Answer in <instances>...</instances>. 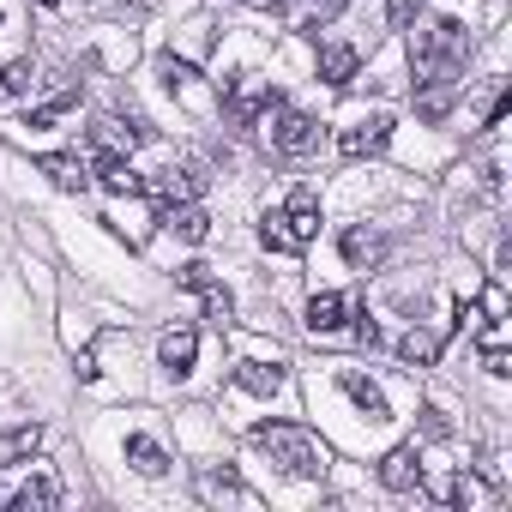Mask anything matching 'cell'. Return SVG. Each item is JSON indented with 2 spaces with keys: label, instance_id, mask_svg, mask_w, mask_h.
I'll list each match as a JSON object with an SVG mask.
<instances>
[{
  "label": "cell",
  "instance_id": "9c48e42d",
  "mask_svg": "<svg viewBox=\"0 0 512 512\" xmlns=\"http://www.w3.org/2000/svg\"><path fill=\"white\" fill-rule=\"evenodd\" d=\"M392 253V241L380 235V229H368V223H356V229H344V260L356 266V272H374L380 260Z\"/></svg>",
  "mask_w": 512,
  "mask_h": 512
},
{
  "label": "cell",
  "instance_id": "f1b7e54d",
  "mask_svg": "<svg viewBox=\"0 0 512 512\" xmlns=\"http://www.w3.org/2000/svg\"><path fill=\"white\" fill-rule=\"evenodd\" d=\"M356 338H362V344H368V350H374V344H380V326H374V320H368V314H356Z\"/></svg>",
  "mask_w": 512,
  "mask_h": 512
},
{
  "label": "cell",
  "instance_id": "5bb4252c",
  "mask_svg": "<svg viewBox=\"0 0 512 512\" xmlns=\"http://www.w3.org/2000/svg\"><path fill=\"white\" fill-rule=\"evenodd\" d=\"M458 91H464V85L416 79V115H422V121H446V115H452V103H458Z\"/></svg>",
  "mask_w": 512,
  "mask_h": 512
},
{
  "label": "cell",
  "instance_id": "2e32d148",
  "mask_svg": "<svg viewBox=\"0 0 512 512\" xmlns=\"http://www.w3.org/2000/svg\"><path fill=\"white\" fill-rule=\"evenodd\" d=\"M37 169H43V175H49V181H55L61 193H85V187H91V169H85L79 157H67V151H49V157H43Z\"/></svg>",
  "mask_w": 512,
  "mask_h": 512
},
{
  "label": "cell",
  "instance_id": "f546056e",
  "mask_svg": "<svg viewBox=\"0 0 512 512\" xmlns=\"http://www.w3.org/2000/svg\"><path fill=\"white\" fill-rule=\"evenodd\" d=\"M43 7H61V0H43Z\"/></svg>",
  "mask_w": 512,
  "mask_h": 512
},
{
  "label": "cell",
  "instance_id": "30bf717a",
  "mask_svg": "<svg viewBox=\"0 0 512 512\" xmlns=\"http://www.w3.org/2000/svg\"><path fill=\"white\" fill-rule=\"evenodd\" d=\"M157 223H163V229H175L181 241H205V235H211V217H205V205H199V199H169V205L157 211Z\"/></svg>",
  "mask_w": 512,
  "mask_h": 512
},
{
  "label": "cell",
  "instance_id": "d4e9b609",
  "mask_svg": "<svg viewBox=\"0 0 512 512\" xmlns=\"http://www.w3.org/2000/svg\"><path fill=\"white\" fill-rule=\"evenodd\" d=\"M37 85V67L31 61H13L7 73H0V97H19V91H31Z\"/></svg>",
  "mask_w": 512,
  "mask_h": 512
},
{
  "label": "cell",
  "instance_id": "603a6c76",
  "mask_svg": "<svg viewBox=\"0 0 512 512\" xmlns=\"http://www.w3.org/2000/svg\"><path fill=\"white\" fill-rule=\"evenodd\" d=\"M91 133H97V145H103V151H115V157H121V151H133V145L145 139V127H121L115 115H103Z\"/></svg>",
  "mask_w": 512,
  "mask_h": 512
},
{
  "label": "cell",
  "instance_id": "4fadbf2b",
  "mask_svg": "<svg viewBox=\"0 0 512 512\" xmlns=\"http://www.w3.org/2000/svg\"><path fill=\"white\" fill-rule=\"evenodd\" d=\"M338 386H344V398H350V404H356L362 416H374V422H386V416H392V410H386V392H380V386H374L368 374L344 368V374H338Z\"/></svg>",
  "mask_w": 512,
  "mask_h": 512
},
{
  "label": "cell",
  "instance_id": "277c9868",
  "mask_svg": "<svg viewBox=\"0 0 512 512\" xmlns=\"http://www.w3.org/2000/svg\"><path fill=\"white\" fill-rule=\"evenodd\" d=\"M266 139L284 157H308V151H320V121L302 115V109H290V103H272L266 109Z\"/></svg>",
  "mask_w": 512,
  "mask_h": 512
},
{
  "label": "cell",
  "instance_id": "d6986e66",
  "mask_svg": "<svg viewBox=\"0 0 512 512\" xmlns=\"http://www.w3.org/2000/svg\"><path fill=\"white\" fill-rule=\"evenodd\" d=\"M440 344H446V332L416 326V332H404V338H398V356H404L410 368H434V362H440Z\"/></svg>",
  "mask_w": 512,
  "mask_h": 512
},
{
  "label": "cell",
  "instance_id": "ac0fdd59",
  "mask_svg": "<svg viewBox=\"0 0 512 512\" xmlns=\"http://www.w3.org/2000/svg\"><path fill=\"white\" fill-rule=\"evenodd\" d=\"M356 67H362V55H356L350 43H326V49H320V79H326V85H338V91L356 79Z\"/></svg>",
  "mask_w": 512,
  "mask_h": 512
},
{
  "label": "cell",
  "instance_id": "484cf974",
  "mask_svg": "<svg viewBox=\"0 0 512 512\" xmlns=\"http://www.w3.org/2000/svg\"><path fill=\"white\" fill-rule=\"evenodd\" d=\"M157 73H163V85H169V91H181V97H193V79H199V73H193L187 61H175V55H169V61H163Z\"/></svg>",
  "mask_w": 512,
  "mask_h": 512
},
{
  "label": "cell",
  "instance_id": "ba28073f",
  "mask_svg": "<svg viewBox=\"0 0 512 512\" xmlns=\"http://www.w3.org/2000/svg\"><path fill=\"white\" fill-rule=\"evenodd\" d=\"M193 356H199V332L193 326H169L163 338H157V362H163V374H193Z\"/></svg>",
  "mask_w": 512,
  "mask_h": 512
},
{
  "label": "cell",
  "instance_id": "cb8c5ba5",
  "mask_svg": "<svg viewBox=\"0 0 512 512\" xmlns=\"http://www.w3.org/2000/svg\"><path fill=\"white\" fill-rule=\"evenodd\" d=\"M199 494H205V500H253L229 470H223V476H217V470H199Z\"/></svg>",
  "mask_w": 512,
  "mask_h": 512
},
{
  "label": "cell",
  "instance_id": "4316f807",
  "mask_svg": "<svg viewBox=\"0 0 512 512\" xmlns=\"http://www.w3.org/2000/svg\"><path fill=\"white\" fill-rule=\"evenodd\" d=\"M344 7H350V0H314V7H308V19H302V31H308V37H320V25H332Z\"/></svg>",
  "mask_w": 512,
  "mask_h": 512
},
{
  "label": "cell",
  "instance_id": "7402d4cb",
  "mask_svg": "<svg viewBox=\"0 0 512 512\" xmlns=\"http://www.w3.org/2000/svg\"><path fill=\"white\" fill-rule=\"evenodd\" d=\"M55 500H61V488H55V476H37V482H25V488H19V494L7 500V506H13V512H49Z\"/></svg>",
  "mask_w": 512,
  "mask_h": 512
},
{
  "label": "cell",
  "instance_id": "5b68a950",
  "mask_svg": "<svg viewBox=\"0 0 512 512\" xmlns=\"http://www.w3.org/2000/svg\"><path fill=\"white\" fill-rule=\"evenodd\" d=\"M278 97L260 85V79H247V73H235L229 85H223V115H229V127H253V121H266V109H272Z\"/></svg>",
  "mask_w": 512,
  "mask_h": 512
},
{
  "label": "cell",
  "instance_id": "6da1fadb",
  "mask_svg": "<svg viewBox=\"0 0 512 512\" xmlns=\"http://www.w3.org/2000/svg\"><path fill=\"white\" fill-rule=\"evenodd\" d=\"M410 67L416 79H446L464 85V61H470V37L458 19H410Z\"/></svg>",
  "mask_w": 512,
  "mask_h": 512
},
{
  "label": "cell",
  "instance_id": "7c38bea8",
  "mask_svg": "<svg viewBox=\"0 0 512 512\" xmlns=\"http://www.w3.org/2000/svg\"><path fill=\"white\" fill-rule=\"evenodd\" d=\"M284 362H235V386L241 392H253V398H272V392H284Z\"/></svg>",
  "mask_w": 512,
  "mask_h": 512
},
{
  "label": "cell",
  "instance_id": "ffe728a7",
  "mask_svg": "<svg viewBox=\"0 0 512 512\" xmlns=\"http://www.w3.org/2000/svg\"><path fill=\"white\" fill-rule=\"evenodd\" d=\"M91 175H97L109 193H139V175H133V163H127V157H115V151H103Z\"/></svg>",
  "mask_w": 512,
  "mask_h": 512
},
{
  "label": "cell",
  "instance_id": "44dd1931",
  "mask_svg": "<svg viewBox=\"0 0 512 512\" xmlns=\"http://www.w3.org/2000/svg\"><path fill=\"white\" fill-rule=\"evenodd\" d=\"M127 464H133L139 476H163V470H169V458H163V446H157L151 434H133V440H127Z\"/></svg>",
  "mask_w": 512,
  "mask_h": 512
},
{
  "label": "cell",
  "instance_id": "e0dca14e",
  "mask_svg": "<svg viewBox=\"0 0 512 512\" xmlns=\"http://www.w3.org/2000/svg\"><path fill=\"white\" fill-rule=\"evenodd\" d=\"M37 446H43V428H37V422L0 428V470H7V464H25V458H31Z\"/></svg>",
  "mask_w": 512,
  "mask_h": 512
},
{
  "label": "cell",
  "instance_id": "52a82bcc",
  "mask_svg": "<svg viewBox=\"0 0 512 512\" xmlns=\"http://www.w3.org/2000/svg\"><path fill=\"white\" fill-rule=\"evenodd\" d=\"M175 284H181V290H193V296L205 302V320H217V326H223V320L235 314V302H229V290L211 278V266H199V260H193V266H181V272H175Z\"/></svg>",
  "mask_w": 512,
  "mask_h": 512
},
{
  "label": "cell",
  "instance_id": "83f0119b",
  "mask_svg": "<svg viewBox=\"0 0 512 512\" xmlns=\"http://www.w3.org/2000/svg\"><path fill=\"white\" fill-rule=\"evenodd\" d=\"M410 19H422V0H386V25L392 31H404Z\"/></svg>",
  "mask_w": 512,
  "mask_h": 512
},
{
  "label": "cell",
  "instance_id": "7a4b0ae2",
  "mask_svg": "<svg viewBox=\"0 0 512 512\" xmlns=\"http://www.w3.org/2000/svg\"><path fill=\"white\" fill-rule=\"evenodd\" d=\"M260 452H272V464L278 470H290V476H308V482H320L326 470H332V452H326V440L314 434V428H302V422H253V434H247Z\"/></svg>",
  "mask_w": 512,
  "mask_h": 512
},
{
  "label": "cell",
  "instance_id": "9a60e30c",
  "mask_svg": "<svg viewBox=\"0 0 512 512\" xmlns=\"http://www.w3.org/2000/svg\"><path fill=\"white\" fill-rule=\"evenodd\" d=\"M344 320H350V296H338V290H320V296L308 302V332H314V338L338 332Z\"/></svg>",
  "mask_w": 512,
  "mask_h": 512
},
{
  "label": "cell",
  "instance_id": "8fae6325",
  "mask_svg": "<svg viewBox=\"0 0 512 512\" xmlns=\"http://www.w3.org/2000/svg\"><path fill=\"white\" fill-rule=\"evenodd\" d=\"M380 482H386L392 494L422 488V452H416V446H392V452H386V464H380Z\"/></svg>",
  "mask_w": 512,
  "mask_h": 512
},
{
  "label": "cell",
  "instance_id": "8992f818",
  "mask_svg": "<svg viewBox=\"0 0 512 512\" xmlns=\"http://www.w3.org/2000/svg\"><path fill=\"white\" fill-rule=\"evenodd\" d=\"M386 139H392V115H362V121H350V127L338 133V151H344L350 163H362V157H380Z\"/></svg>",
  "mask_w": 512,
  "mask_h": 512
},
{
  "label": "cell",
  "instance_id": "3957f363",
  "mask_svg": "<svg viewBox=\"0 0 512 512\" xmlns=\"http://www.w3.org/2000/svg\"><path fill=\"white\" fill-rule=\"evenodd\" d=\"M314 235H320V199H314L308 187H296V193L260 223V241H266L272 253H302Z\"/></svg>",
  "mask_w": 512,
  "mask_h": 512
}]
</instances>
